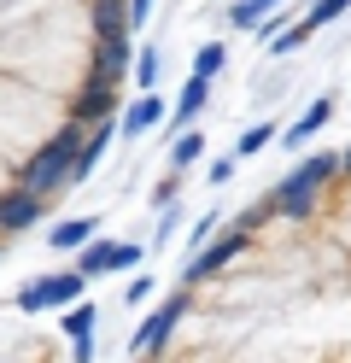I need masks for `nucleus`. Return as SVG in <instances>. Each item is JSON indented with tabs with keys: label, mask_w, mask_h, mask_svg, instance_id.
Returning a JSON list of instances; mask_svg holds the SVG:
<instances>
[{
	"label": "nucleus",
	"mask_w": 351,
	"mask_h": 363,
	"mask_svg": "<svg viewBox=\"0 0 351 363\" xmlns=\"http://www.w3.org/2000/svg\"><path fill=\"white\" fill-rule=\"evenodd\" d=\"M135 0H0V240L35 229L111 141Z\"/></svg>",
	"instance_id": "nucleus-2"
},
{
	"label": "nucleus",
	"mask_w": 351,
	"mask_h": 363,
	"mask_svg": "<svg viewBox=\"0 0 351 363\" xmlns=\"http://www.w3.org/2000/svg\"><path fill=\"white\" fill-rule=\"evenodd\" d=\"M140 363H351V147L311 158L187 264Z\"/></svg>",
	"instance_id": "nucleus-1"
}]
</instances>
